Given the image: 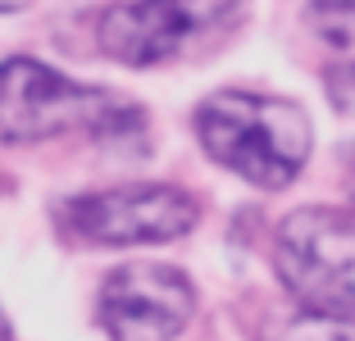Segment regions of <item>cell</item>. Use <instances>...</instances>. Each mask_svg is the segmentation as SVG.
<instances>
[{"instance_id":"cell-4","label":"cell","mask_w":355,"mask_h":341,"mask_svg":"<svg viewBox=\"0 0 355 341\" xmlns=\"http://www.w3.org/2000/svg\"><path fill=\"white\" fill-rule=\"evenodd\" d=\"M241 19V0H137L101 19V51L119 64L150 69L219 42Z\"/></svg>"},{"instance_id":"cell-5","label":"cell","mask_w":355,"mask_h":341,"mask_svg":"<svg viewBox=\"0 0 355 341\" xmlns=\"http://www.w3.org/2000/svg\"><path fill=\"white\" fill-rule=\"evenodd\" d=\"M196 218V200L178 186H119V191H92L60 205V223L92 246L173 241L191 232Z\"/></svg>"},{"instance_id":"cell-6","label":"cell","mask_w":355,"mask_h":341,"mask_svg":"<svg viewBox=\"0 0 355 341\" xmlns=\"http://www.w3.org/2000/svg\"><path fill=\"white\" fill-rule=\"evenodd\" d=\"M191 305V282L168 264H123L101 287V323L114 341H173Z\"/></svg>"},{"instance_id":"cell-1","label":"cell","mask_w":355,"mask_h":341,"mask_svg":"<svg viewBox=\"0 0 355 341\" xmlns=\"http://www.w3.org/2000/svg\"><path fill=\"white\" fill-rule=\"evenodd\" d=\"M196 137L223 168L255 186H287L310 155V119L301 105L255 91H219L196 110Z\"/></svg>"},{"instance_id":"cell-7","label":"cell","mask_w":355,"mask_h":341,"mask_svg":"<svg viewBox=\"0 0 355 341\" xmlns=\"http://www.w3.org/2000/svg\"><path fill=\"white\" fill-rule=\"evenodd\" d=\"M310 28L342 69H355V0H314Z\"/></svg>"},{"instance_id":"cell-2","label":"cell","mask_w":355,"mask_h":341,"mask_svg":"<svg viewBox=\"0 0 355 341\" xmlns=\"http://www.w3.org/2000/svg\"><path fill=\"white\" fill-rule=\"evenodd\" d=\"M137 123L141 114L128 100L101 87H78L28 55L0 64V137L5 141H46L60 132L114 137Z\"/></svg>"},{"instance_id":"cell-3","label":"cell","mask_w":355,"mask_h":341,"mask_svg":"<svg viewBox=\"0 0 355 341\" xmlns=\"http://www.w3.org/2000/svg\"><path fill=\"white\" fill-rule=\"evenodd\" d=\"M278 278L305 314L355 323V218L301 209L278 227Z\"/></svg>"},{"instance_id":"cell-11","label":"cell","mask_w":355,"mask_h":341,"mask_svg":"<svg viewBox=\"0 0 355 341\" xmlns=\"http://www.w3.org/2000/svg\"><path fill=\"white\" fill-rule=\"evenodd\" d=\"M351 205H355V159H351Z\"/></svg>"},{"instance_id":"cell-9","label":"cell","mask_w":355,"mask_h":341,"mask_svg":"<svg viewBox=\"0 0 355 341\" xmlns=\"http://www.w3.org/2000/svg\"><path fill=\"white\" fill-rule=\"evenodd\" d=\"M28 0H0V14H14V10H23Z\"/></svg>"},{"instance_id":"cell-10","label":"cell","mask_w":355,"mask_h":341,"mask_svg":"<svg viewBox=\"0 0 355 341\" xmlns=\"http://www.w3.org/2000/svg\"><path fill=\"white\" fill-rule=\"evenodd\" d=\"M0 341H10V323L5 319H0Z\"/></svg>"},{"instance_id":"cell-8","label":"cell","mask_w":355,"mask_h":341,"mask_svg":"<svg viewBox=\"0 0 355 341\" xmlns=\"http://www.w3.org/2000/svg\"><path fill=\"white\" fill-rule=\"evenodd\" d=\"M342 328H346V323H337V319H319V314H305L296 328L278 332V341H351Z\"/></svg>"}]
</instances>
